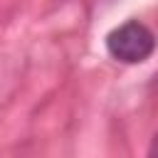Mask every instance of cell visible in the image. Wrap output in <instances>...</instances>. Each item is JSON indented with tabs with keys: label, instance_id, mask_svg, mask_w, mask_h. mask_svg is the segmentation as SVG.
<instances>
[{
	"label": "cell",
	"instance_id": "obj_1",
	"mask_svg": "<svg viewBox=\"0 0 158 158\" xmlns=\"http://www.w3.org/2000/svg\"><path fill=\"white\" fill-rule=\"evenodd\" d=\"M153 32L138 22V20H128L123 25H118L116 30H111L106 35V49L114 59L126 62V64H138L146 62L153 52Z\"/></svg>",
	"mask_w": 158,
	"mask_h": 158
}]
</instances>
